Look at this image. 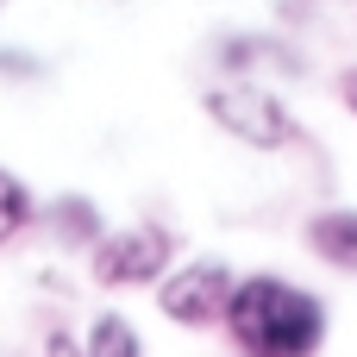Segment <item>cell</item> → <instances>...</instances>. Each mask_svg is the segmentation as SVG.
Returning a JSON list of instances; mask_svg holds the SVG:
<instances>
[{"mask_svg": "<svg viewBox=\"0 0 357 357\" xmlns=\"http://www.w3.org/2000/svg\"><path fill=\"white\" fill-rule=\"evenodd\" d=\"M307 245H314L320 264L357 276V207H326V213H314V220H307Z\"/></svg>", "mask_w": 357, "mask_h": 357, "instance_id": "5", "label": "cell"}, {"mask_svg": "<svg viewBox=\"0 0 357 357\" xmlns=\"http://www.w3.org/2000/svg\"><path fill=\"white\" fill-rule=\"evenodd\" d=\"M38 220V201H31V188L13 176V169H0V245H13L25 226Z\"/></svg>", "mask_w": 357, "mask_h": 357, "instance_id": "9", "label": "cell"}, {"mask_svg": "<svg viewBox=\"0 0 357 357\" xmlns=\"http://www.w3.org/2000/svg\"><path fill=\"white\" fill-rule=\"evenodd\" d=\"M169 257H176V238L169 226H119V232H100L94 238V282L100 289H151L169 276Z\"/></svg>", "mask_w": 357, "mask_h": 357, "instance_id": "3", "label": "cell"}, {"mask_svg": "<svg viewBox=\"0 0 357 357\" xmlns=\"http://www.w3.org/2000/svg\"><path fill=\"white\" fill-rule=\"evenodd\" d=\"M226 333L245 357H314L326 345V301L289 276H245L226 301Z\"/></svg>", "mask_w": 357, "mask_h": 357, "instance_id": "1", "label": "cell"}, {"mask_svg": "<svg viewBox=\"0 0 357 357\" xmlns=\"http://www.w3.org/2000/svg\"><path fill=\"white\" fill-rule=\"evenodd\" d=\"M201 107H207V119H213L226 138H238V144H251V151L301 144V119H295L276 94H264L257 82H220V88L201 94Z\"/></svg>", "mask_w": 357, "mask_h": 357, "instance_id": "2", "label": "cell"}, {"mask_svg": "<svg viewBox=\"0 0 357 357\" xmlns=\"http://www.w3.org/2000/svg\"><path fill=\"white\" fill-rule=\"evenodd\" d=\"M220 69H232V75H251V69H301L282 44H270V38H226L220 44Z\"/></svg>", "mask_w": 357, "mask_h": 357, "instance_id": "6", "label": "cell"}, {"mask_svg": "<svg viewBox=\"0 0 357 357\" xmlns=\"http://www.w3.org/2000/svg\"><path fill=\"white\" fill-rule=\"evenodd\" d=\"M50 226H56L63 245H88V251H94V238H100V207L82 201V195H63V201H50Z\"/></svg>", "mask_w": 357, "mask_h": 357, "instance_id": "8", "label": "cell"}, {"mask_svg": "<svg viewBox=\"0 0 357 357\" xmlns=\"http://www.w3.org/2000/svg\"><path fill=\"white\" fill-rule=\"evenodd\" d=\"M339 100H345V113L357 119V63L345 69V75H339Z\"/></svg>", "mask_w": 357, "mask_h": 357, "instance_id": "10", "label": "cell"}, {"mask_svg": "<svg viewBox=\"0 0 357 357\" xmlns=\"http://www.w3.org/2000/svg\"><path fill=\"white\" fill-rule=\"evenodd\" d=\"M82 357H144L138 326H132L126 314H94V326H88V339H82Z\"/></svg>", "mask_w": 357, "mask_h": 357, "instance_id": "7", "label": "cell"}, {"mask_svg": "<svg viewBox=\"0 0 357 357\" xmlns=\"http://www.w3.org/2000/svg\"><path fill=\"white\" fill-rule=\"evenodd\" d=\"M232 289H238V276H232L220 257H207V264L169 270V276L157 282V307H163V320H176V326H213V320H226Z\"/></svg>", "mask_w": 357, "mask_h": 357, "instance_id": "4", "label": "cell"}, {"mask_svg": "<svg viewBox=\"0 0 357 357\" xmlns=\"http://www.w3.org/2000/svg\"><path fill=\"white\" fill-rule=\"evenodd\" d=\"M44 357H82V345H75L69 333H50V345H44Z\"/></svg>", "mask_w": 357, "mask_h": 357, "instance_id": "11", "label": "cell"}]
</instances>
